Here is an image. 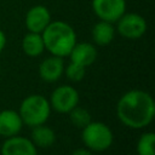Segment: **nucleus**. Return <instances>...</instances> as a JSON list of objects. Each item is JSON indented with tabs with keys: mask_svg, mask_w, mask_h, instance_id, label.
Instances as JSON below:
<instances>
[{
	"mask_svg": "<svg viewBox=\"0 0 155 155\" xmlns=\"http://www.w3.org/2000/svg\"><path fill=\"white\" fill-rule=\"evenodd\" d=\"M64 74L65 76L70 80V81H74V82H79L81 81L85 75H86V68L80 65V64H76L74 62H70L67 67H64Z\"/></svg>",
	"mask_w": 155,
	"mask_h": 155,
	"instance_id": "18",
	"label": "nucleus"
},
{
	"mask_svg": "<svg viewBox=\"0 0 155 155\" xmlns=\"http://www.w3.org/2000/svg\"><path fill=\"white\" fill-rule=\"evenodd\" d=\"M0 151L1 155H38V148L30 138L18 134L6 138Z\"/></svg>",
	"mask_w": 155,
	"mask_h": 155,
	"instance_id": "9",
	"label": "nucleus"
},
{
	"mask_svg": "<svg viewBox=\"0 0 155 155\" xmlns=\"http://www.w3.org/2000/svg\"><path fill=\"white\" fill-rule=\"evenodd\" d=\"M116 115L120 122L128 128H144L153 122L155 116L154 98L147 91L130 90L119 98Z\"/></svg>",
	"mask_w": 155,
	"mask_h": 155,
	"instance_id": "1",
	"label": "nucleus"
},
{
	"mask_svg": "<svg viewBox=\"0 0 155 155\" xmlns=\"http://www.w3.org/2000/svg\"><path fill=\"white\" fill-rule=\"evenodd\" d=\"M31 134H30V140L33 142V144L36 148H50L56 142V133L54 131L46 126L45 124L31 127Z\"/></svg>",
	"mask_w": 155,
	"mask_h": 155,
	"instance_id": "14",
	"label": "nucleus"
},
{
	"mask_svg": "<svg viewBox=\"0 0 155 155\" xmlns=\"http://www.w3.org/2000/svg\"><path fill=\"white\" fill-rule=\"evenodd\" d=\"M69 120L70 122L78 127V128H84L88 122H91V114L87 109L76 105L74 109H71L69 113Z\"/></svg>",
	"mask_w": 155,
	"mask_h": 155,
	"instance_id": "17",
	"label": "nucleus"
},
{
	"mask_svg": "<svg viewBox=\"0 0 155 155\" xmlns=\"http://www.w3.org/2000/svg\"><path fill=\"white\" fill-rule=\"evenodd\" d=\"M154 144H155V134L151 131L144 132L140 134V137L137 140L136 150L138 155H155L154 150Z\"/></svg>",
	"mask_w": 155,
	"mask_h": 155,
	"instance_id": "16",
	"label": "nucleus"
},
{
	"mask_svg": "<svg viewBox=\"0 0 155 155\" xmlns=\"http://www.w3.org/2000/svg\"><path fill=\"white\" fill-rule=\"evenodd\" d=\"M0 69H1V65H0Z\"/></svg>",
	"mask_w": 155,
	"mask_h": 155,
	"instance_id": "21",
	"label": "nucleus"
},
{
	"mask_svg": "<svg viewBox=\"0 0 155 155\" xmlns=\"http://www.w3.org/2000/svg\"><path fill=\"white\" fill-rule=\"evenodd\" d=\"M51 105L48 99L42 94H29L25 97L18 109V114L23 121V125L35 127L46 121L51 114Z\"/></svg>",
	"mask_w": 155,
	"mask_h": 155,
	"instance_id": "3",
	"label": "nucleus"
},
{
	"mask_svg": "<svg viewBox=\"0 0 155 155\" xmlns=\"http://www.w3.org/2000/svg\"><path fill=\"white\" fill-rule=\"evenodd\" d=\"M64 61L62 57L51 54L39 65V75L46 82H56L64 74Z\"/></svg>",
	"mask_w": 155,
	"mask_h": 155,
	"instance_id": "10",
	"label": "nucleus"
},
{
	"mask_svg": "<svg viewBox=\"0 0 155 155\" xmlns=\"http://www.w3.org/2000/svg\"><path fill=\"white\" fill-rule=\"evenodd\" d=\"M80 96L75 87L70 85H61L56 87L50 96V105L57 113L68 114L71 109L79 105Z\"/></svg>",
	"mask_w": 155,
	"mask_h": 155,
	"instance_id": "6",
	"label": "nucleus"
},
{
	"mask_svg": "<svg viewBox=\"0 0 155 155\" xmlns=\"http://www.w3.org/2000/svg\"><path fill=\"white\" fill-rule=\"evenodd\" d=\"M115 23V30L122 38L128 40H137L142 38L148 29L145 18L136 12H125Z\"/></svg>",
	"mask_w": 155,
	"mask_h": 155,
	"instance_id": "5",
	"label": "nucleus"
},
{
	"mask_svg": "<svg viewBox=\"0 0 155 155\" xmlns=\"http://www.w3.org/2000/svg\"><path fill=\"white\" fill-rule=\"evenodd\" d=\"M115 33L116 30H115L114 23L99 19L92 27V30H91L92 41L96 46H107L114 40Z\"/></svg>",
	"mask_w": 155,
	"mask_h": 155,
	"instance_id": "13",
	"label": "nucleus"
},
{
	"mask_svg": "<svg viewBox=\"0 0 155 155\" xmlns=\"http://www.w3.org/2000/svg\"><path fill=\"white\" fill-rule=\"evenodd\" d=\"M91 7L98 19L115 23L126 12V0H92Z\"/></svg>",
	"mask_w": 155,
	"mask_h": 155,
	"instance_id": "7",
	"label": "nucleus"
},
{
	"mask_svg": "<svg viewBox=\"0 0 155 155\" xmlns=\"http://www.w3.org/2000/svg\"><path fill=\"white\" fill-rule=\"evenodd\" d=\"M5 46H6V35H5V33L0 29V53L4 51Z\"/></svg>",
	"mask_w": 155,
	"mask_h": 155,
	"instance_id": "20",
	"label": "nucleus"
},
{
	"mask_svg": "<svg viewBox=\"0 0 155 155\" xmlns=\"http://www.w3.org/2000/svg\"><path fill=\"white\" fill-rule=\"evenodd\" d=\"M81 130V140L91 151H104L114 142L113 131L102 121H91Z\"/></svg>",
	"mask_w": 155,
	"mask_h": 155,
	"instance_id": "4",
	"label": "nucleus"
},
{
	"mask_svg": "<svg viewBox=\"0 0 155 155\" xmlns=\"http://www.w3.org/2000/svg\"><path fill=\"white\" fill-rule=\"evenodd\" d=\"M51 12L44 5H34L24 17V24L28 31L41 34L51 22Z\"/></svg>",
	"mask_w": 155,
	"mask_h": 155,
	"instance_id": "8",
	"label": "nucleus"
},
{
	"mask_svg": "<svg viewBox=\"0 0 155 155\" xmlns=\"http://www.w3.org/2000/svg\"><path fill=\"white\" fill-rule=\"evenodd\" d=\"M23 127V121L18 111L13 109H4L0 111V136L8 138L19 134Z\"/></svg>",
	"mask_w": 155,
	"mask_h": 155,
	"instance_id": "12",
	"label": "nucleus"
},
{
	"mask_svg": "<svg viewBox=\"0 0 155 155\" xmlns=\"http://www.w3.org/2000/svg\"><path fill=\"white\" fill-rule=\"evenodd\" d=\"M22 50L28 57H31V58L41 56L42 52L45 51L42 35L39 33L28 31L22 39Z\"/></svg>",
	"mask_w": 155,
	"mask_h": 155,
	"instance_id": "15",
	"label": "nucleus"
},
{
	"mask_svg": "<svg viewBox=\"0 0 155 155\" xmlns=\"http://www.w3.org/2000/svg\"><path fill=\"white\" fill-rule=\"evenodd\" d=\"M71 155H93V154H92V151H91L90 149H87V148H78V149H75V150L71 153Z\"/></svg>",
	"mask_w": 155,
	"mask_h": 155,
	"instance_id": "19",
	"label": "nucleus"
},
{
	"mask_svg": "<svg viewBox=\"0 0 155 155\" xmlns=\"http://www.w3.org/2000/svg\"><path fill=\"white\" fill-rule=\"evenodd\" d=\"M97 54L98 52L94 44L82 41V42H76L74 45L68 57L70 58V62H74L76 64L87 68L94 63V61L97 59Z\"/></svg>",
	"mask_w": 155,
	"mask_h": 155,
	"instance_id": "11",
	"label": "nucleus"
},
{
	"mask_svg": "<svg viewBox=\"0 0 155 155\" xmlns=\"http://www.w3.org/2000/svg\"><path fill=\"white\" fill-rule=\"evenodd\" d=\"M41 35L45 50L62 58L68 57L71 48L78 42L74 28L64 21H51Z\"/></svg>",
	"mask_w": 155,
	"mask_h": 155,
	"instance_id": "2",
	"label": "nucleus"
}]
</instances>
